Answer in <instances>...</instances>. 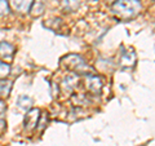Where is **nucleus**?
I'll return each mask as SVG.
<instances>
[{
	"instance_id": "nucleus-1",
	"label": "nucleus",
	"mask_w": 155,
	"mask_h": 146,
	"mask_svg": "<svg viewBox=\"0 0 155 146\" xmlns=\"http://www.w3.org/2000/svg\"><path fill=\"white\" fill-rule=\"evenodd\" d=\"M141 11L140 0H116L113 5V12L120 19H130Z\"/></svg>"
},
{
	"instance_id": "nucleus-2",
	"label": "nucleus",
	"mask_w": 155,
	"mask_h": 146,
	"mask_svg": "<svg viewBox=\"0 0 155 146\" xmlns=\"http://www.w3.org/2000/svg\"><path fill=\"white\" fill-rule=\"evenodd\" d=\"M62 61H66V64H64L69 70H72L75 72H80V74H85V72H93V69L91 66H88L85 64V61L81 58L80 56L76 55H70L65 57Z\"/></svg>"
},
{
	"instance_id": "nucleus-3",
	"label": "nucleus",
	"mask_w": 155,
	"mask_h": 146,
	"mask_svg": "<svg viewBox=\"0 0 155 146\" xmlns=\"http://www.w3.org/2000/svg\"><path fill=\"white\" fill-rule=\"evenodd\" d=\"M40 110L39 109H31L25 116V128L26 129H34L36 128V125L39 123V119H40Z\"/></svg>"
},
{
	"instance_id": "nucleus-4",
	"label": "nucleus",
	"mask_w": 155,
	"mask_h": 146,
	"mask_svg": "<svg viewBox=\"0 0 155 146\" xmlns=\"http://www.w3.org/2000/svg\"><path fill=\"white\" fill-rule=\"evenodd\" d=\"M85 84H87V89L94 95L100 93L101 89H102V85H104L102 79H101L100 76H96V75H89V78L85 81Z\"/></svg>"
},
{
	"instance_id": "nucleus-5",
	"label": "nucleus",
	"mask_w": 155,
	"mask_h": 146,
	"mask_svg": "<svg viewBox=\"0 0 155 146\" xmlns=\"http://www.w3.org/2000/svg\"><path fill=\"white\" fill-rule=\"evenodd\" d=\"M34 0H9L11 7L19 13H27L32 7Z\"/></svg>"
},
{
	"instance_id": "nucleus-6",
	"label": "nucleus",
	"mask_w": 155,
	"mask_h": 146,
	"mask_svg": "<svg viewBox=\"0 0 155 146\" xmlns=\"http://www.w3.org/2000/svg\"><path fill=\"white\" fill-rule=\"evenodd\" d=\"M14 53V47L9 43H0V57L4 60H11Z\"/></svg>"
},
{
	"instance_id": "nucleus-7",
	"label": "nucleus",
	"mask_w": 155,
	"mask_h": 146,
	"mask_svg": "<svg viewBox=\"0 0 155 146\" xmlns=\"http://www.w3.org/2000/svg\"><path fill=\"white\" fill-rule=\"evenodd\" d=\"M78 81H79V79H78V76H76L75 74H70V75H67V76L65 78L64 83H62V87L65 88V91L71 92V91L76 87Z\"/></svg>"
},
{
	"instance_id": "nucleus-8",
	"label": "nucleus",
	"mask_w": 155,
	"mask_h": 146,
	"mask_svg": "<svg viewBox=\"0 0 155 146\" xmlns=\"http://www.w3.org/2000/svg\"><path fill=\"white\" fill-rule=\"evenodd\" d=\"M120 64L124 67H132L136 64V55L133 52H125L122 55V60H120Z\"/></svg>"
},
{
	"instance_id": "nucleus-9",
	"label": "nucleus",
	"mask_w": 155,
	"mask_h": 146,
	"mask_svg": "<svg viewBox=\"0 0 155 146\" xmlns=\"http://www.w3.org/2000/svg\"><path fill=\"white\" fill-rule=\"evenodd\" d=\"M44 8H45V4H44L43 0H34L32 7H31V14H32V17L41 16L43 12H44Z\"/></svg>"
},
{
	"instance_id": "nucleus-10",
	"label": "nucleus",
	"mask_w": 155,
	"mask_h": 146,
	"mask_svg": "<svg viewBox=\"0 0 155 146\" xmlns=\"http://www.w3.org/2000/svg\"><path fill=\"white\" fill-rule=\"evenodd\" d=\"M17 105H18L21 109L27 110V109H30V108H31V105H32V98H31L30 96L22 95V96H19V97H18Z\"/></svg>"
},
{
	"instance_id": "nucleus-11",
	"label": "nucleus",
	"mask_w": 155,
	"mask_h": 146,
	"mask_svg": "<svg viewBox=\"0 0 155 146\" xmlns=\"http://www.w3.org/2000/svg\"><path fill=\"white\" fill-rule=\"evenodd\" d=\"M12 89V81L0 80V96H9Z\"/></svg>"
},
{
	"instance_id": "nucleus-12",
	"label": "nucleus",
	"mask_w": 155,
	"mask_h": 146,
	"mask_svg": "<svg viewBox=\"0 0 155 146\" xmlns=\"http://www.w3.org/2000/svg\"><path fill=\"white\" fill-rule=\"evenodd\" d=\"M11 72V65L4 61H0V80L5 79Z\"/></svg>"
},
{
	"instance_id": "nucleus-13",
	"label": "nucleus",
	"mask_w": 155,
	"mask_h": 146,
	"mask_svg": "<svg viewBox=\"0 0 155 146\" xmlns=\"http://www.w3.org/2000/svg\"><path fill=\"white\" fill-rule=\"evenodd\" d=\"M65 7L67 11H74L79 7V0H65Z\"/></svg>"
},
{
	"instance_id": "nucleus-14",
	"label": "nucleus",
	"mask_w": 155,
	"mask_h": 146,
	"mask_svg": "<svg viewBox=\"0 0 155 146\" xmlns=\"http://www.w3.org/2000/svg\"><path fill=\"white\" fill-rule=\"evenodd\" d=\"M9 12V4L7 0H0V16H4Z\"/></svg>"
},
{
	"instance_id": "nucleus-15",
	"label": "nucleus",
	"mask_w": 155,
	"mask_h": 146,
	"mask_svg": "<svg viewBox=\"0 0 155 146\" xmlns=\"http://www.w3.org/2000/svg\"><path fill=\"white\" fill-rule=\"evenodd\" d=\"M5 109H7V106H5V104L0 100V114H3L4 111H5Z\"/></svg>"
},
{
	"instance_id": "nucleus-16",
	"label": "nucleus",
	"mask_w": 155,
	"mask_h": 146,
	"mask_svg": "<svg viewBox=\"0 0 155 146\" xmlns=\"http://www.w3.org/2000/svg\"><path fill=\"white\" fill-rule=\"evenodd\" d=\"M105 2H109V3H113V2H116V0H105Z\"/></svg>"
}]
</instances>
